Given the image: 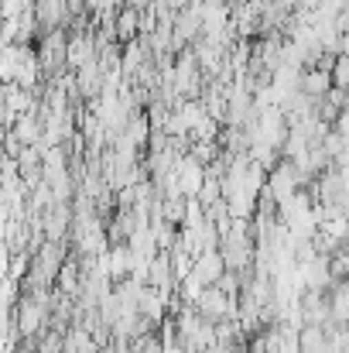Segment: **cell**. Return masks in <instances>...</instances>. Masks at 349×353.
<instances>
[{"label":"cell","instance_id":"6da1fadb","mask_svg":"<svg viewBox=\"0 0 349 353\" xmlns=\"http://www.w3.org/2000/svg\"><path fill=\"white\" fill-rule=\"evenodd\" d=\"M192 274L206 285V288H213V285H220L223 281V274H226V261H223V250H206L199 261H195V268H192Z\"/></svg>","mask_w":349,"mask_h":353},{"label":"cell","instance_id":"7a4b0ae2","mask_svg":"<svg viewBox=\"0 0 349 353\" xmlns=\"http://www.w3.org/2000/svg\"><path fill=\"white\" fill-rule=\"evenodd\" d=\"M140 21H144V10L130 7V3L116 14V38H120V45H130V41L140 38Z\"/></svg>","mask_w":349,"mask_h":353},{"label":"cell","instance_id":"3957f363","mask_svg":"<svg viewBox=\"0 0 349 353\" xmlns=\"http://www.w3.org/2000/svg\"><path fill=\"white\" fill-rule=\"evenodd\" d=\"M329 90H336L332 72H326V69H305V72H302V93H305V97L322 100Z\"/></svg>","mask_w":349,"mask_h":353},{"label":"cell","instance_id":"277c9868","mask_svg":"<svg viewBox=\"0 0 349 353\" xmlns=\"http://www.w3.org/2000/svg\"><path fill=\"white\" fill-rule=\"evenodd\" d=\"M339 55H346L349 59V34H343V52H339Z\"/></svg>","mask_w":349,"mask_h":353}]
</instances>
